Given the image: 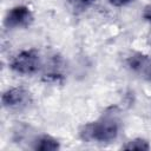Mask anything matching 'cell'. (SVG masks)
Segmentation results:
<instances>
[{
    "mask_svg": "<svg viewBox=\"0 0 151 151\" xmlns=\"http://www.w3.org/2000/svg\"><path fill=\"white\" fill-rule=\"evenodd\" d=\"M119 130V124L113 116H105L100 119L86 124L80 131V136L86 142L109 143L113 140Z\"/></svg>",
    "mask_w": 151,
    "mask_h": 151,
    "instance_id": "6da1fadb",
    "label": "cell"
},
{
    "mask_svg": "<svg viewBox=\"0 0 151 151\" xmlns=\"http://www.w3.org/2000/svg\"><path fill=\"white\" fill-rule=\"evenodd\" d=\"M40 65V59H39V54L33 51H22L21 53H19L12 61L11 67L21 74H31L34 73Z\"/></svg>",
    "mask_w": 151,
    "mask_h": 151,
    "instance_id": "7a4b0ae2",
    "label": "cell"
},
{
    "mask_svg": "<svg viewBox=\"0 0 151 151\" xmlns=\"http://www.w3.org/2000/svg\"><path fill=\"white\" fill-rule=\"evenodd\" d=\"M31 19H32V15L27 7L17 6L7 13L5 24L7 27H18V26H24L28 24Z\"/></svg>",
    "mask_w": 151,
    "mask_h": 151,
    "instance_id": "3957f363",
    "label": "cell"
},
{
    "mask_svg": "<svg viewBox=\"0 0 151 151\" xmlns=\"http://www.w3.org/2000/svg\"><path fill=\"white\" fill-rule=\"evenodd\" d=\"M28 98V93L22 88H11L2 96V104L6 107H18L24 105Z\"/></svg>",
    "mask_w": 151,
    "mask_h": 151,
    "instance_id": "277c9868",
    "label": "cell"
},
{
    "mask_svg": "<svg viewBox=\"0 0 151 151\" xmlns=\"http://www.w3.org/2000/svg\"><path fill=\"white\" fill-rule=\"evenodd\" d=\"M34 149L41 150V151H54V150L59 149V144L54 138H52L50 136H42L37 142Z\"/></svg>",
    "mask_w": 151,
    "mask_h": 151,
    "instance_id": "5b68a950",
    "label": "cell"
},
{
    "mask_svg": "<svg viewBox=\"0 0 151 151\" xmlns=\"http://www.w3.org/2000/svg\"><path fill=\"white\" fill-rule=\"evenodd\" d=\"M125 150H149L150 146L147 144V142H145L144 139H133L131 142H129L125 146H124Z\"/></svg>",
    "mask_w": 151,
    "mask_h": 151,
    "instance_id": "8992f818",
    "label": "cell"
},
{
    "mask_svg": "<svg viewBox=\"0 0 151 151\" xmlns=\"http://www.w3.org/2000/svg\"><path fill=\"white\" fill-rule=\"evenodd\" d=\"M112 5H114V6H124V5H126V4H130L131 1H133V0H109Z\"/></svg>",
    "mask_w": 151,
    "mask_h": 151,
    "instance_id": "52a82bcc",
    "label": "cell"
},
{
    "mask_svg": "<svg viewBox=\"0 0 151 151\" xmlns=\"http://www.w3.org/2000/svg\"><path fill=\"white\" fill-rule=\"evenodd\" d=\"M143 17H144V19H146L147 21L151 22V5H149V6L145 7V11L143 13Z\"/></svg>",
    "mask_w": 151,
    "mask_h": 151,
    "instance_id": "ba28073f",
    "label": "cell"
},
{
    "mask_svg": "<svg viewBox=\"0 0 151 151\" xmlns=\"http://www.w3.org/2000/svg\"><path fill=\"white\" fill-rule=\"evenodd\" d=\"M81 4H84V5H86V4H90V2H92L93 0H79Z\"/></svg>",
    "mask_w": 151,
    "mask_h": 151,
    "instance_id": "9c48e42d",
    "label": "cell"
}]
</instances>
